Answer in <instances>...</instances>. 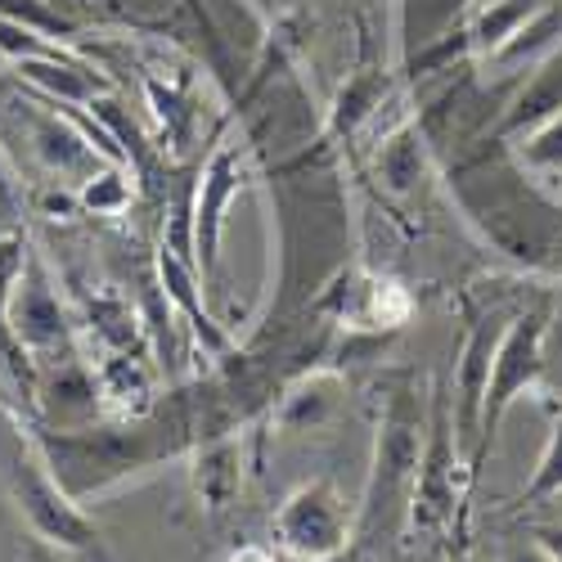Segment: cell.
<instances>
[{"label": "cell", "mask_w": 562, "mask_h": 562, "mask_svg": "<svg viewBox=\"0 0 562 562\" xmlns=\"http://www.w3.org/2000/svg\"><path fill=\"white\" fill-rule=\"evenodd\" d=\"M437 162L459 216L477 229L486 248L527 270H558L562 199L513 158L499 131H486L459 149H446Z\"/></svg>", "instance_id": "cell-1"}, {"label": "cell", "mask_w": 562, "mask_h": 562, "mask_svg": "<svg viewBox=\"0 0 562 562\" xmlns=\"http://www.w3.org/2000/svg\"><path fill=\"white\" fill-rule=\"evenodd\" d=\"M428 418L418 409V387L409 373H396L387 383L379 424H373V450L364 491L356 499V544L364 558L379 562V549L405 531L409 499L418 482V459H424Z\"/></svg>", "instance_id": "cell-2"}, {"label": "cell", "mask_w": 562, "mask_h": 562, "mask_svg": "<svg viewBox=\"0 0 562 562\" xmlns=\"http://www.w3.org/2000/svg\"><path fill=\"white\" fill-rule=\"evenodd\" d=\"M473 477H468V459L454 437V392L450 373H437L432 401H428V437L424 459H418V482L409 499V536L428 540H468V504H473Z\"/></svg>", "instance_id": "cell-3"}, {"label": "cell", "mask_w": 562, "mask_h": 562, "mask_svg": "<svg viewBox=\"0 0 562 562\" xmlns=\"http://www.w3.org/2000/svg\"><path fill=\"white\" fill-rule=\"evenodd\" d=\"M549 324H553V293L540 289L531 302H522L518 311L508 315L495 360H491V383L482 396V418H477V446L473 459H468V477L473 486L482 482V468L499 441V428L508 409L518 405L522 396H536L544 387V342H549Z\"/></svg>", "instance_id": "cell-4"}, {"label": "cell", "mask_w": 562, "mask_h": 562, "mask_svg": "<svg viewBox=\"0 0 562 562\" xmlns=\"http://www.w3.org/2000/svg\"><path fill=\"white\" fill-rule=\"evenodd\" d=\"M10 499L19 508V518L27 522L32 540L50 544L59 553L86 558V562H113L104 531L95 527V518L81 508V499H72L59 477L45 468L41 450L32 441H23L14 450V468H10Z\"/></svg>", "instance_id": "cell-5"}, {"label": "cell", "mask_w": 562, "mask_h": 562, "mask_svg": "<svg viewBox=\"0 0 562 562\" xmlns=\"http://www.w3.org/2000/svg\"><path fill=\"white\" fill-rule=\"evenodd\" d=\"M252 158H257L252 145L225 113L212 131L207 158L194 167V257H199L203 289H216L225 221H229V207L239 203V194L252 184Z\"/></svg>", "instance_id": "cell-6"}, {"label": "cell", "mask_w": 562, "mask_h": 562, "mask_svg": "<svg viewBox=\"0 0 562 562\" xmlns=\"http://www.w3.org/2000/svg\"><path fill=\"white\" fill-rule=\"evenodd\" d=\"M274 553L297 558V562H324L338 558L356 544V504L338 491L329 477H311L284 495V504L274 508Z\"/></svg>", "instance_id": "cell-7"}, {"label": "cell", "mask_w": 562, "mask_h": 562, "mask_svg": "<svg viewBox=\"0 0 562 562\" xmlns=\"http://www.w3.org/2000/svg\"><path fill=\"white\" fill-rule=\"evenodd\" d=\"M10 334L36 360V369L77 356V319L68 315L59 297V279L36 248L27 252V266L19 274V289L10 302Z\"/></svg>", "instance_id": "cell-8"}, {"label": "cell", "mask_w": 562, "mask_h": 562, "mask_svg": "<svg viewBox=\"0 0 562 562\" xmlns=\"http://www.w3.org/2000/svg\"><path fill=\"white\" fill-rule=\"evenodd\" d=\"M518 306H504V302H463V342L454 351V369H450V392H454V437L463 446V459H473L477 446V418H482V396L491 383V360L499 347V334L508 315Z\"/></svg>", "instance_id": "cell-9"}, {"label": "cell", "mask_w": 562, "mask_h": 562, "mask_svg": "<svg viewBox=\"0 0 562 562\" xmlns=\"http://www.w3.org/2000/svg\"><path fill=\"white\" fill-rule=\"evenodd\" d=\"M154 284L162 289V297L171 302V311H176V319L190 329V338H194V347L207 356V360H229L234 351H239V338H234L225 324L207 311V293H203V274H199V266L184 257V252H176L171 244H158V252H154Z\"/></svg>", "instance_id": "cell-10"}, {"label": "cell", "mask_w": 562, "mask_h": 562, "mask_svg": "<svg viewBox=\"0 0 562 562\" xmlns=\"http://www.w3.org/2000/svg\"><path fill=\"white\" fill-rule=\"evenodd\" d=\"M369 167H373L379 190L392 203H414V199L428 194V184L441 176V162H437V149H432L424 122H418V113L405 117V122H396L379 139V145H373Z\"/></svg>", "instance_id": "cell-11"}, {"label": "cell", "mask_w": 562, "mask_h": 562, "mask_svg": "<svg viewBox=\"0 0 562 562\" xmlns=\"http://www.w3.org/2000/svg\"><path fill=\"white\" fill-rule=\"evenodd\" d=\"M32 405H36L41 428H86V424H100L104 418L95 369H90V360H81V356L41 364Z\"/></svg>", "instance_id": "cell-12"}, {"label": "cell", "mask_w": 562, "mask_h": 562, "mask_svg": "<svg viewBox=\"0 0 562 562\" xmlns=\"http://www.w3.org/2000/svg\"><path fill=\"white\" fill-rule=\"evenodd\" d=\"M347 405V373L334 364H315L297 373L284 392L274 396L266 424L274 437H297V432H319L324 424H334L338 409Z\"/></svg>", "instance_id": "cell-13"}, {"label": "cell", "mask_w": 562, "mask_h": 562, "mask_svg": "<svg viewBox=\"0 0 562 562\" xmlns=\"http://www.w3.org/2000/svg\"><path fill=\"white\" fill-rule=\"evenodd\" d=\"M392 77H401V72H387L383 64H360V68L347 72L334 104L324 109V139H329L338 154H347L356 145V135L379 126L383 109L396 104V81Z\"/></svg>", "instance_id": "cell-14"}, {"label": "cell", "mask_w": 562, "mask_h": 562, "mask_svg": "<svg viewBox=\"0 0 562 562\" xmlns=\"http://www.w3.org/2000/svg\"><path fill=\"white\" fill-rule=\"evenodd\" d=\"M184 473H190L194 504L207 518H225L244 491V428L194 441V450L184 454Z\"/></svg>", "instance_id": "cell-15"}, {"label": "cell", "mask_w": 562, "mask_h": 562, "mask_svg": "<svg viewBox=\"0 0 562 562\" xmlns=\"http://www.w3.org/2000/svg\"><path fill=\"white\" fill-rule=\"evenodd\" d=\"M95 369V387H100V405L104 418H117V424H135L158 409V364L154 351H113V356H95L90 360Z\"/></svg>", "instance_id": "cell-16"}, {"label": "cell", "mask_w": 562, "mask_h": 562, "mask_svg": "<svg viewBox=\"0 0 562 562\" xmlns=\"http://www.w3.org/2000/svg\"><path fill=\"white\" fill-rule=\"evenodd\" d=\"M14 81L27 86L32 95H45V100H59V104H90L113 90L109 72L95 68L90 59L72 55V50H59V55H41V59H19L10 64Z\"/></svg>", "instance_id": "cell-17"}, {"label": "cell", "mask_w": 562, "mask_h": 562, "mask_svg": "<svg viewBox=\"0 0 562 562\" xmlns=\"http://www.w3.org/2000/svg\"><path fill=\"white\" fill-rule=\"evenodd\" d=\"M81 329L100 356L113 351H154L145 315H139L117 289H86L81 293Z\"/></svg>", "instance_id": "cell-18"}, {"label": "cell", "mask_w": 562, "mask_h": 562, "mask_svg": "<svg viewBox=\"0 0 562 562\" xmlns=\"http://www.w3.org/2000/svg\"><path fill=\"white\" fill-rule=\"evenodd\" d=\"M468 14H473V0H396V19H392L396 64L454 36L468 23Z\"/></svg>", "instance_id": "cell-19"}, {"label": "cell", "mask_w": 562, "mask_h": 562, "mask_svg": "<svg viewBox=\"0 0 562 562\" xmlns=\"http://www.w3.org/2000/svg\"><path fill=\"white\" fill-rule=\"evenodd\" d=\"M549 113H562V45H558V50H549L518 86H513V95H508L495 131L508 139V135H518V131L544 122Z\"/></svg>", "instance_id": "cell-20"}, {"label": "cell", "mask_w": 562, "mask_h": 562, "mask_svg": "<svg viewBox=\"0 0 562 562\" xmlns=\"http://www.w3.org/2000/svg\"><path fill=\"white\" fill-rule=\"evenodd\" d=\"M27 252H32V244L23 239V234H0V360H5L10 379L19 383L23 396L36 392V373H41L36 360L10 334V302H14V289H19V274L27 266Z\"/></svg>", "instance_id": "cell-21"}, {"label": "cell", "mask_w": 562, "mask_h": 562, "mask_svg": "<svg viewBox=\"0 0 562 562\" xmlns=\"http://www.w3.org/2000/svg\"><path fill=\"white\" fill-rule=\"evenodd\" d=\"M508 149L536 180H544L549 190H558V180H562V113H549L544 122L508 135Z\"/></svg>", "instance_id": "cell-22"}, {"label": "cell", "mask_w": 562, "mask_h": 562, "mask_svg": "<svg viewBox=\"0 0 562 562\" xmlns=\"http://www.w3.org/2000/svg\"><path fill=\"white\" fill-rule=\"evenodd\" d=\"M135 199V176L122 162H104L77 184V203L90 216H122Z\"/></svg>", "instance_id": "cell-23"}, {"label": "cell", "mask_w": 562, "mask_h": 562, "mask_svg": "<svg viewBox=\"0 0 562 562\" xmlns=\"http://www.w3.org/2000/svg\"><path fill=\"white\" fill-rule=\"evenodd\" d=\"M553 495H562V401L553 405V428H549V441L540 450L536 473L518 495L508 499V513H527V508H536V504H544Z\"/></svg>", "instance_id": "cell-24"}, {"label": "cell", "mask_w": 562, "mask_h": 562, "mask_svg": "<svg viewBox=\"0 0 562 562\" xmlns=\"http://www.w3.org/2000/svg\"><path fill=\"white\" fill-rule=\"evenodd\" d=\"M0 14L32 27L36 36L55 41V45H77L81 41V27L55 5V0H0Z\"/></svg>", "instance_id": "cell-25"}, {"label": "cell", "mask_w": 562, "mask_h": 562, "mask_svg": "<svg viewBox=\"0 0 562 562\" xmlns=\"http://www.w3.org/2000/svg\"><path fill=\"white\" fill-rule=\"evenodd\" d=\"M59 50H68V45L45 41V36H36L32 27H23V23H14V19L0 14V55H5V64L41 59V55H59Z\"/></svg>", "instance_id": "cell-26"}, {"label": "cell", "mask_w": 562, "mask_h": 562, "mask_svg": "<svg viewBox=\"0 0 562 562\" xmlns=\"http://www.w3.org/2000/svg\"><path fill=\"white\" fill-rule=\"evenodd\" d=\"M495 562H553L527 531L522 536H508L504 544H499V553H495Z\"/></svg>", "instance_id": "cell-27"}, {"label": "cell", "mask_w": 562, "mask_h": 562, "mask_svg": "<svg viewBox=\"0 0 562 562\" xmlns=\"http://www.w3.org/2000/svg\"><path fill=\"white\" fill-rule=\"evenodd\" d=\"M527 536L553 558V562H562V522H540V527H527Z\"/></svg>", "instance_id": "cell-28"}, {"label": "cell", "mask_w": 562, "mask_h": 562, "mask_svg": "<svg viewBox=\"0 0 562 562\" xmlns=\"http://www.w3.org/2000/svg\"><path fill=\"white\" fill-rule=\"evenodd\" d=\"M225 562H279V553L274 549H261V544H239Z\"/></svg>", "instance_id": "cell-29"}, {"label": "cell", "mask_w": 562, "mask_h": 562, "mask_svg": "<svg viewBox=\"0 0 562 562\" xmlns=\"http://www.w3.org/2000/svg\"><path fill=\"white\" fill-rule=\"evenodd\" d=\"M441 562H477L468 540H441Z\"/></svg>", "instance_id": "cell-30"}, {"label": "cell", "mask_w": 562, "mask_h": 562, "mask_svg": "<svg viewBox=\"0 0 562 562\" xmlns=\"http://www.w3.org/2000/svg\"><path fill=\"white\" fill-rule=\"evenodd\" d=\"M0 207H14V171H10L5 154H0Z\"/></svg>", "instance_id": "cell-31"}, {"label": "cell", "mask_w": 562, "mask_h": 562, "mask_svg": "<svg viewBox=\"0 0 562 562\" xmlns=\"http://www.w3.org/2000/svg\"><path fill=\"white\" fill-rule=\"evenodd\" d=\"M64 558H68V553L41 544V540H27V562H64Z\"/></svg>", "instance_id": "cell-32"}, {"label": "cell", "mask_w": 562, "mask_h": 562, "mask_svg": "<svg viewBox=\"0 0 562 562\" xmlns=\"http://www.w3.org/2000/svg\"><path fill=\"white\" fill-rule=\"evenodd\" d=\"M184 5H190L194 23H199V36H203V45H207V10H203V0H184Z\"/></svg>", "instance_id": "cell-33"}, {"label": "cell", "mask_w": 562, "mask_h": 562, "mask_svg": "<svg viewBox=\"0 0 562 562\" xmlns=\"http://www.w3.org/2000/svg\"><path fill=\"white\" fill-rule=\"evenodd\" d=\"M279 562H297V558H279ZM324 562H373V558H364L360 549H347V553H338V558H324Z\"/></svg>", "instance_id": "cell-34"}, {"label": "cell", "mask_w": 562, "mask_h": 562, "mask_svg": "<svg viewBox=\"0 0 562 562\" xmlns=\"http://www.w3.org/2000/svg\"><path fill=\"white\" fill-rule=\"evenodd\" d=\"M424 562H441V540H432V549H428V558Z\"/></svg>", "instance_id": "cell-35"}, {"label": "cell", "mask_w": 562, "mask_h": 562, "mask_svg": "<svg viewBox=\"0 0 562 562\" xmlns=\"http://www.w3.org/2000/svg\"><path fill=\"white\" fill-rule=\"evenodd\" d=\"M558 199H562V180H558ZM558 274H562V252H558Z\"/></svg>", "instance_id": "cell-36"}, {"label": "cell", "mask_w": 562, "mask_h": 562, "mask_svg": "<svg viewBox=\"0 0 562 562\" xmlns=\"http://www.w3.org/2000/svg\"><path fill=\"white\" fill-rule=\"evenodd\" d=\"M5 68H10V64H5V55H0V72H5Z\"/></svg>", "instance_id": "cell-37"}]
</instances>
